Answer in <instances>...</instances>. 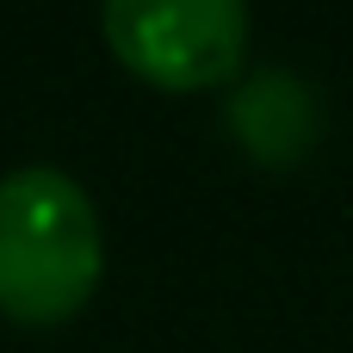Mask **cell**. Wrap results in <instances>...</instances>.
<instances>
[{
    "instance_id": "1",
    "label": "cell",
    "mask_w": 353,
    "mask_h": 353,
    "mask_svg": "<svg viewBox=\"0 0 353 353\" xmlns=\"http://www.w3.org/2000/svg\"><path fill=\"white\" fill-rule=\"evenodd\" d=\"M105 273L99 211L62 168H12L0 180V316L56 329L87 310Z\"/></svg>"
},
{
    "instance_id": "2",
    "label": "cell",
    "mask_w": 353,
    "mask_h": 353,
    "mask_svg": "<svg viewBox=\"0 0 353 353\" xmlns=\"http://www.w3.org/2000/svg\"><path fill=\"white\" fill-rule=\"evenodd\" d=\"M99 31L155 93L230 87L248 62V0H99Z\"/></svg>"
},
{
    "instance_id": "3",
    "label": "cell",
    "mask_w": 353,
    "mask_h": 353,
    "mask_svg": "<svg viewBox=\"0 0 353 353\" xmlns=\"http://www.w3.org/2000/svg\"><path fill=\"white\" fill-rule=\"evenodd\" d=\"M223 118H230L236 149L248 161H261V168H292L323 137V105H316V93L292 68H254V74H242L230 87Z\"/></svg>"
}]
</instances>
